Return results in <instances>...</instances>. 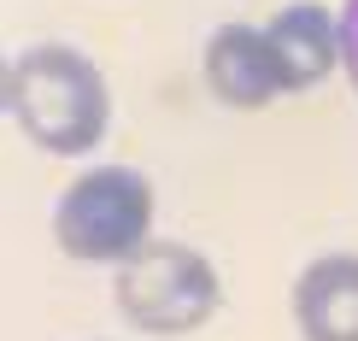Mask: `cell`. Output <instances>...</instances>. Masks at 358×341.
Here are the masks:
<instances>
[{
	"label": "cell",
	"instance_id": "cell-1",
	"mask_svg": "<svg viewBox=\"0 0 358 341\" xmlns=\"http://www.w3.org/2000/svg\"><path fill=\"white\" fill-rule=\"evenodd\" d=\"M6 112L41 153L83 159L112 130V88H106V71L83 48H71V41H36V48H24L12 59Z\"/></svg>",
	"mask_w": 358,
	"mask_h": 341
},
{
	"label": "cell",
	"instance_id": "cell-3",
	"mask_svg": "<svg viewBox=\"0 0 358 341\" xmlns=\"http://www.w3.org/2000/svg\"><path fill=\"white\" fill-rule=\"evenodd\" d=\"M112 300L141 335H194L217 318L223 277L188 242H147L136 259L117 265Z\"/></svg>",
	"mask_w": 358,
	"mask_h": 341
},
{
	"label": "cell",
	"instance_id": "cell-8",
	"mask_svg": "<svg viewBox=\"0 0 358 341\" xmlns=\"http://www.w3.org/2000/svg\"><path fill=\"white\" fill-rule=\"evenodd\" d=\"M6 95H12V59L0 53V112H6Z\"/></svg>",
	"mask_w": 358,
	"mask_h": 341
},
{
	"label": "cell",
	"instance_id": "cell-5",
	"mask_svg": "<svg viewBox=\"0 0 358 341\" xmlns=\"http://www.w3.org/2000/svg\"><path fill=\"white\" fill-rule=\"evenodd\" d=\"M264 41H271V53H276V71H282V88H288V95L317 88L341 65V18L323 0H288V6L264 24Z\"/></svg>",
	"mask_w": 358,
	"mask_h": 341
},
{
	"label": "cell",
	"instance_id": "cell-7",
	"mask_svg": "<svg viewBox=\"0 0 358 341\" xmlns=\"http://www.w3.org/2000/svg\"><path fill=\"white\" fill-rule=\"evenodd\" d=\"M341 71L358 95V0H341Z\"/></svg>",
	"mask_w": 358,
	"mask_h": 341
},
{
	"label": "cell",
	"instance_id": "cell-2",
	"mask_svg": "<svg viewBox=\"0 0 358 341\" xmlns=\"http://www.w3.org/2000/svg\"><path fill=\"white\" fill-rule=\"evenodd\" d=\"M153 183L136 165H88L53 206V242L77 265H124L153 242Z\"/></svg>",
	"mask_w": 358,
	"mask_h": 341
},
{
	"label": "cell",
	"instance_id": "cell-4",
	"mask_svg": "<svg viewBox=\"0 0 358 341\" xmlns=\"http://www.w3.org/2000/svg\"><path fill=\"white\" fill-rule=\"evenodd\" d=\"M206 88L235 112H264L282 88V71H276V53L264 41V24H217L212 41H206Z\"/></svg>",
	"mask_w": 358,
	"mask_h": 341
},
{
	"label": "cell",
	"instance_id": "cell-6",
	"mask_svg": "<svg viewBox=\"0 0 358 341\" xmlns=\"http://www.w3.org/2000/svg\"><path fill=\"white\" fill-rule=\"evenodd\" d=\"M288 306L300 341H358V253H317L294 277Z\"/></svg>",
	"mask_w": 358,
	"mask_h": 341
}]
</instances>
